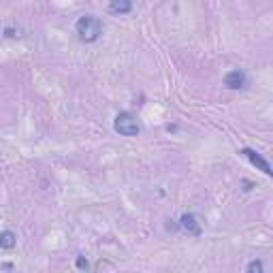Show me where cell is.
I'll use <instances>...</instances> for the list:
<instances>
[{"label":"cell","instance_id":"cell-1","mask_svg":"<svg viewBox=\"0 0 273 273\" xmlns=\"http://www.w3.org/2000/svg\"><path fill=\"white\" fill-rule=\"evenodd\" d=\"M75 30L84 43H94V41H98L102 34V24L98 18H94V15H84V18L77 20Z\"/></svg>","mask_w":273,"mask_h":273},{"label":"cell","instance_id":"cell-3","mask_svg":"<svg viewBox=\"0 0 273 273\" xmlns=\"http://www.w3.org/2000/svg\"><path fill=\"white\" fill-rule=\"evenodd\" d=\"M242 156H246L248 160H250V162L258 168V171H262L264 175H271L273 171H271V164H269V160L264 158L262 154H258V152L256 150H252V148H244L242 150Z\"/></svg>","mask_w":273,"mask_h":273},{"label":"cell","instance_id":"cell-7","mask_svg":"<svg viewBox=\"0 0 273 273\" xmlns=\"http://www.w3.org/2000/svg\"><path fill=\"white\" fill-rule=\"evenodd\" d=\"M18 246V235L13 230H2L0 232V248L2 250H13Z\"/></svg>","mask_w":273,"mask_h":273},{"label":"cell","instance_id":"cell-9","mask_svg":"<svg viewBox=\"0 0 273 273\" xmlns=\"http://www.w3.org/2000/svg\"><path fill=\"white\" fill-rule=\"evenodd\" d=\"M75 267H77L79 271H88V269H90V262H88V258H86V256H77V260H75Z\"/></svg>","mask_w":273,"mask_h":273},{"label":"cell","instance_id":"cell-2","mask_svg":"<svg viewBox=\"0 0 273 273\" xmlns=\"http://www.w3.org/2000/svg\"><path fill=\"white\" fill-rule=\"evenodd\" d=\"M116 132H120L122 136H139L141 132V124L130 111H122V114L116 116V122H114Z\"/></svg>","mask_w":273,"mask_h":273},{"label":"cell","instance_id":"cell-4","mask_svg":"<svg viewBox=\"0 0 273 273\" xmlns=\"http://www.w3.org/2000/svg\"><path fill=\"white\" fill-rule=\"evenodd\" d=\"M222 84H224L226 90H244V88L248 86V77H246L244 70L235 68V70H228V73L224 75V82Z\"/></svg>","mask_w":273,"mask_h":273},{"label":"cell","instance_id":"cell-8","mask_svg":"<svg viewBox=\"0 0 273 273\" xmlns=\"http://www.w3.org/2000/svg\"><path fill=\"white\" fill-rule=\"evenodd\" d=\"M246 271H248V273H262V271H264V264H262V260H252V262L246 267Z\"/></svg>","mask_w":273,"mask_h":273},{"label":"cell","instance_id":"cell-6","mask_svg":"<svg viewBox=\"0 0 273 273\" xmlns=\"http://www.w3.org/2000/svg\"><path fill=\"white\" fill-rule=\"evenodd\" d=\"M134 6V0H109V13L114 15H126Z\"/></svg>","mask_w":273,"mask_h":273},{"label":"cell","instance_id":"cell-5","mask_svg":"<svg viewBox=\"0 0 273 273\" xmlns=\"http://www.w3.org/2000/svg\"><path fill=\"white\" fill-rule=\"evenodd\" d=\"M180 226H182L184 232H188V235H192V237H198L200 232H203V224H200V220L194 214H184L180 218Z\"/></svg>","mask_w":273,"mask_h":273}]
</instances>
